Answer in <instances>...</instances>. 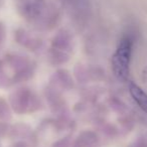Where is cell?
Returning a JSON list of instances; mask_svg holds the SVG:
<instances>
[{
    "label": "cell",
    "instance_id": "obj_1",
    "mask_svg": "<svg viewBox=\"0 0 147 147\" xmlns=\"http://www.w3.org/2000/svg\"><path fill=\"white\" fill-rule=\"evenodd\" d=\"M132 53V41L130 37L125 36L120 40L112 57V69L117 79L122 82L128 80L129 65Z\"/></svg>",
    "mask_w": 147,
    "mask_h": 147
},
{
    "label": "cell",
    "instance_id": "obj_2",
    "mask_svg": "<svg viewBox=\"0 0 147 147\" xmlns=\"http://www.w3.org/2000/svg\"><path fill=\"white\" fill-rule=\"evenodd\" d=\"M17 7L22 15L35 18L43 9V2L42 0H17Z\"/></svg>",
    "mask_w": 147,
    "mask_h": 147
},
{
    "label": "cell",
    "instance_id": "obj_3",
    "mask_svg": "<svg viewBox=\"0 0 147 147\" xmlns=\"http://www.w3.org/2000/svg\"><path fill=\"white\" fill-rule=\"evenodd\" d=\"M129 92L133 100L137 103L139 107L147 113V95L139 86H137L134 82L129 83Z\"/></svg>",
    "mask_w": 147,
    "mask_h": 147
}]
</instances>
